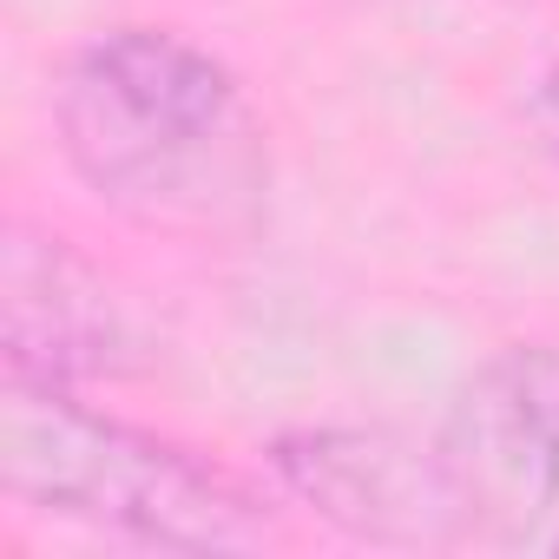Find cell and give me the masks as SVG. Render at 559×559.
Here are the masks:
<instances>
[{"instance_id":"cell-4","label":"cell","mask_w":559,"mask_h":559,"mask_svg":"<svg viewBox=\"0 0 559 559\" xmlns=\"http://www.w3.org/2000/svg\"><path fill=\"white\" fill-rule=\"evenodd\" d=\"M270 474L323 526L369 546H454L461 507L448 493L435 441H408L395 428L362 421H310L270 441Z\"/></svg>"},{"instance_id":"cell-5","label":"cell","mask_w":559,"mask_h":559,"mask_svg":"<svg viewBox=\"0 0 559 559\" xmlns=\"http://www.w3.org/2000/svg\"><path fill=\"white\" fill-rule=\"evenodd\" d=\"M0 362L21 382L53 389H86L139 369V330L119 290L60 230L8 224L0 237Z\"/></svg>"},{"instance_id":"cell-1","label":"cell","mask_w":559,"mask_h":559,"mask_svg":"<svg viewBox=\"0 0 559 559\" xmlns=\"http://www.w3.org/2000/svg\"><path fill=\"white\" fill-rule=\"evenodd\" d=\"M73 178L139 224H237L270 158L237 73L171 27L93 34L53 86Z\"/></svg>"},{"instance_id":"cell-3","label":"cell","mask_w":559,"mask_h":559,"mask_svg":"<svg viewBox=\"0 0 559 559\" xmlns=\"http://www.w3.org/2000/svg\"><path fill=\"white\" fill-rule=\"evenodd\" d=\"M467 539H526L559 507V343L493 349L435 428Z\"/></svg>"},{"instance_id":"cell-2","label":"cell","mask_w":559,"mask_h":559,"mask_svg":"<svg viewBox=\"0 0 559 559\" xmlns=\"http://www.w3.org/2000/svg\"><path fill=\"white\" fill-rule=\"evenodd\" d=\"M0 493L158 552H257L276 539L270 507L224 461L21 376L0 382Z\"/></svg>"},{"instance_id":"cell-6","label":"cell","mask_w":559,"mask_h":559,"mask_svg":"<svg viewBox=\"0 0 559 559\" xmlns=\"http://www.w3.org/2000/svg\"><path fill=\"white\" fill-rule=\"evenodd\" d=\"M526 132L539 139L546 158H559V60L539 67V80L526 86Z\"/></svg>"}]
</instances>
